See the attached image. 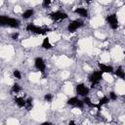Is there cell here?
Masks as SVG:
<instances>
[{"label": "cell", "instance_id": "6da1fadb", "mask_svg": "<svg viewBox=\"0 0 125 125\" xmlns=\"http://www.w3.org/2000/svg\"><path fill=\"white\" fill-rule=\"evenodd\" d=\"M25 29L29 32L35 33V34H39V35H45L47 34V32H50L51 29L48 27H41L38 25H35L34 23H28L25 27Z\"/></svg>", "mask_w": 125, "mask_h": 125}, {"label": "cell", "instance_id": "7a4b0ae2", "mask_svg": "<svg viewBox=\"0 0 125 125\" xmlns=\"http://www.w3.org/2000/svg\"><path fill=\"white\" fill-rule=\"evenodd\" d=\"M103 72L101 70H96V71H93L90 75H89V81L91 82L92 84V87H94L96 84H98L102 79H103Z\"/></svg>", "mask_w": 125, "mask_h": 125}, {"label": "cell", "instance_id": "3957f363", "mask_svg": "<svg viewBox=\"0 0 125 125\" xmlns=\"http://www.w3.org/2000/svg\"><path fill=\"white\" fill-rule=\"evenodd\" d=\"M105 21H106V22L108 23V25L110 26V28H112V29L118 28V26H119V21H118V19H117L116 14L107 15Z\"/></svg>", "mask_w": 125, "mask_h": 125}, {"label": "cell", "instance_id": "277c9868", "mask_svg": "<svg viewBox=\"0 0 125 125\" xmlns=\"http://www.w3.org/2000/svg\"><path fill=\"white\" fill-rule=\"evenodd\" d=\"M50 18L55 21H62V20H65L68 18L67 14L64 13V12H62V11H56V12H53L51 13L50 15Z\"/></svg>", "mask_w": 125, "mask_h": 125}, {"label": "cell", "instance_id": "5b68a950", "mask_svg": "<svg viewBox=\"0 0 125 125\" xmlns=\"http://www.w3.org/2000/svg\"><path fill=\"white\" fill-rule=\"evenodd\" d=\"M83 24H84V23H83V21H82L81 20H74V21H72L71 22L68 23V25H67V30H68L69 32H74V31L77 30L78 28L82 27Z\"/></svg>", "mask_w": 125, "mask_h": 125}, {"label": "cell", "instance_id": "8992f818", "mask_svg": "<svg viewBox=\"0 0 125 125\" xmlns=\"http://www.w3.org/2000/svg\"><path fill=\"white\" fill-rule=\"evenodd\" d=\"M34 66H35V68L37 69V70H39L40 72H44L45 71V69H46V63H45V62H44V60L41 58V57H37V58H35V60H34Z\"/></svg>", "mask_w": 125, "mask_h": 125}, {"label": "cell", "instance_id": "52a82bcc", "mask_svg": "<svg viewBox=\"0 0 125 125\" xmlns=\"http://www.w3.org/2000/svg\"><path fill=\"white\" fill-rule=\"evenodd\" d=\"M89 91H90V89L87 86H85L83 83L76 85V94L81 97H86L89 94Z\"/></svg>", "mask_w": 125, "mask_h": 125}, {"label": "cell", "instance_id": "ba28073f", "mask_svg": "<svg viewBox=\"0 0 125 125\" xmlns=\"http://www.w3.org/2000/svg\"><path fill=\"white\" fill-rule=\"evenodd\" d=\"M67 104L73 105V106H76V107H79V108H83V107H84V103H83V101L79 100L77 97H72V98L68 99V100H67Z\"/></svg>", "mask_w": 125, "mask_h": 125}, {"label": "cell", "instance_id": "9c48e42d", "mask_svg": "<svg viewBox=\"0 0 125 125\" xmlns=\"http://www.w3.org/2000/svg\"><path fill=\"white\" fill-rule=\"evenodd\" d=\"M98 66H99V69H100L103 73H111V72H113V67H112L111 65L99 62V63H98Z\"/></svg>", "mask_w": 125, "mask_h": 125}, {"label": "cell", "instance_id": "30bf717a", "mask_svg": "<svg viewBox=\"0 0 125 125\" xmlns=\"http://www.w3.org/2000/svg\"><path fill=\"white\" fill-rule=\"evenodd\" d=\"M20 24H21V22H20L19 20L14 19V18H10L7 26L12 27V28H18V27H20Z\"/></svg>", "mask_w": 125, "mask_h": 125}, {"label": "cell", "instance_id": "8fae6325", "mask_svg": "<svg viewBox=\"0 0 125 125\" xmlns=\"http://www.w3.org/2000/svg\"><path fill=\"white\" fill-rule=\"evenodd\" d=\"M41 47H42L43 49H45V50H50V49H52L53 46H52V44H51V42H50V38H49L48 36L43 39L42 44H41Z\"/></svg>", "mask_w": 125, "mask_h": 125}, {"label": "cell", "instance_id": "7c38bea8", "mask_svg": "<svg viewBox=\"0 0 125 125\" xmlns=\"http://www.w3.org/2000/svg\"><path fill=\"white\" fill-rule=\"evenodd\" d=\"M14 102L19 107H24L25 106V100L21 97H16L14 99Z\"/></svg>", "mask_w": 125, "mask_h": 125}, {"label": "cell", "instance_id": "4fadbf2b", "mask_svg": "<svg viewBox=\"0 0 125 125\" xmlns=\"http://www.w3.org/2000/svg\"><path fill=\"white\" fill-rule=\"evenodd\" d=\"M74 12H75L76 14H78L79 16L83 17V18H87V17H88V15H89V14H88V11H87L85 8H82V7L75 9V10H74Z\"/></svg>", "mask_w": 125, "mask_h": 125}, {"label": "cell", "instance_id": "5bb4252c", "mask_svg": "<svg viewBox=\"0 0 125 125\" xmlns=\"http://www.w3.org/2000/svg\"><path fill=\"white\" fill-rule=\"evenodd\" d=\"M108 102H109V99H108L107 97H103L102 99H100V101H99V104H97V105H98V106H97L98 110H101L102 106H103L104 104H108Z\"/></svg>", "mask_w": 125, "mask_h": 125}, {"label": "cell", "instance_id": "9a60e30c", "mask_svg": "<svg viewBox=\"0 0 125 125\" xmlns=\"http://www.w3.org/2000/svg\"><path fill=\"white\" fill-rule=\"evenodd\" d=\"M10 17L5 15H0V26H7Z\"/></svg>", "mask_w": 125, "mask_h": 125}, {"label": "cell", "instance_id": "2e32d148", "mask_svg": "<svg viewBox=\"0 0 125 125\" xmlns=\"http://www.w3.org/2000/svg\"><path fill=\"white\" fill-rule=\"evenodd\" d=\"M114 73H115L119 78H121V79H124V78H125V72H124L122 66H118V67L115 69Z\"/></svg>", "mask_w": 125, "mask_h": 125}, {"label": "cell", "instance_id": "e0dca14e", "mask_svg": "<svg viewBox=\"0 0 125 125\" xmlns=\"http://www.w3.org/2000/svg\"><path fill=\"white\" fill-rule=\"evenodd\" d=\"M33 14H34V11L32 9H27L22 13V19L27 20V19L31 18V16H33Z\"/></svg>", "mask_w": 125, "mask_h": 125}, {"label": "cell", "instance_id": "ac0fdd59", "mask_svg": "<svg viewBox=\"0 0 125 125\" xmlns=\"http://www.w3.org/2000/svg\"><path fill=\"white\" fill-rule=\"evenodd\" d=\"M83 103H84V104H86V105H88V106H90V107H97V106H98L96 104L92 103L91 99H90V98H88L87 96H86V97H84V99H83Z\"/></svg>", "mask_w": 125, "mask_h": 125}, {"label": "cell", "instance_id": "d6986e66", "mask_svg": "<svg viewBox=\"0 0 125 125\" xmlns=\"http://www.w3.org/2000/svg\"><path fill=\"white\" fill-rule=\"evenodd\" d=\"M33 100L31 99V98H29V99H27V100H25V108L27 109V110H30L31 108H32V106H33Z\"/></svg>", "mask_w": 125, "mask_h": 125}, {"label": "cell", "instance_id": "ffe728a7", "mask_svg": "<svg viewBox=\"0 0 125 125\" xmlns=\"http://www.w3.org/2000/svg\"><path fill=\"white\" fill-rule=\"evenodd\" d=\"M21 91V87L18 83H15V84L12 86V92H13V93L18 94V93H20Z\"/></svg>", "mask_w": 125, "mask_h": 125}, {"label": "cell", "instance_id": "44dd1931", "mask_svg": "<svg viewBox=\"0 0 125 125\" xmlns=\"http://www.w3.org/2000/svg\"><path fill=\"white\" fill-rule=\"evenodd\" d=\"M13 75H14L17 79H21V72H20L19 69H14V71H13Z\"/></svg>", "mask_w": 125, "mask_h": 125}, {"label": "cell", "instance_id": "7402d4cb", "mask_svg": "<svg viewBox=\"0 0 125 125\" xmlns=\"http://www.w3.org/2000/svg\"><path fill=\"white\" fill-rule=\"evenodd\" d=\"M109 99L112 100V101H115L117 99V94L115 92H113V91L109 92Z\"/></svg>", "mask_w": 125, "mask_h": 125}, {"label": "cell", "instance_id": "603a6c76", "mask_svg": "<svg viewBox=\"0 0 125 125\" xmlns=\"http://www.w3.org/2000/svg\"><path fill=\"white\" fill-rule=\"evenodd\" d=\"M44 100H45L46 102H51V101L53 100V95H52V94H46V95L44 96Z\"/></svg>", "mask_w": 125, "mask_h": 125}, {"label": "cell", "instance_id": "cb8c5ba5", "mask_svg": "<svg viewBox=\"0 0 125 125\" xmlns=\"http://www.w3.org/2000/svg\"><path fill=\"white\" fill-rule=\"evenodd\" d=\"M51 2H52V0H43V1H42V6H43L44 8H47V7L51 4Z\"/></svg>", "mask_w": 125, "mask_h": 125}, {"label": "cell", "instance_id": "d4e9b609", "mask_svg": "<svg viewBox=\"0 0 125 125\" xmlns=\"http://www.w3.org/2000/svg\"><path fill=\"white\" fill-rule=\"evenodd\" d=\"M19 35H20V34H19L18 32H14V33L11 34V37H12L13 40H17V39L19 38Z\"/></svg>", "mask_w": 125, "mask_h": 125}, {"label": "cell", "instance_id": "484cf974", "mask_svg": "<svg viewBox=\"0 0 125 125\" xmlns=\"http://www.w3.org/2000/svg\"><path fill=\"white\" fill-rule=\"evenodd\" d=\"M42 124H43V125H46V124H52V123H51V122H43Z\"/></svg>", "mask_w": 125, "mask_h": 125}, {"label": "cell", "instance_id": "4316f807", "mask_svg": "<svg viewBox=\"0 0 125 125\" xmlns=\"http://www.w3.org/2000/svg\"><path fill=\"white\" fill-rule=\"evenodd\" d=\"M69 124H74V121H72V120H71V121H69Z\"/></svg>", "mask_w": 125, "mask_h": 125}, {"label": "cell", "instance_id": "83f0119b", "mask_svg": "<svg viewBox=\"0 0 125 125\" xmlns=\"http://www.w3.org/2000/svg\"><path fill=\"white\" fill-rule=\"evenodd\" d=\"M85 1H87V2H90V1H92V0H85Z\"/></svg>", "mask_w": 125, "mask_h": 125}]
</instances>
